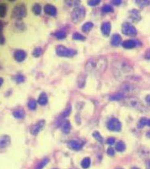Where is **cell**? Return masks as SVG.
<instances>
[{"instance_id":"23","label":"cell","mask_w":150,"mask_h":169,"mask_svg":"<svg viewBox=\"0 0 150 169\" xmlns=\"http://www.w3.org/2000/svg\"><path fill=\"white\" fill-rule=\"evenodd\" d=\"M146 169H150V160H147L146 161Z\"/></svg>"},{"instance_id":"20","label":"cell","mask_w":150,"mask_h":169,"mask_svg":"<svg viewBox=\"0 0 150 169\" xmlns=\"http://www.w3.org/2000/svg\"><path fill=\"white\" fill-rule=\"evenodd\" d=\"M115 141V139L113 137H110L107 140V144H109V145H113V144H114Z\"/></svg>"},{"instance_id":"14","label":"cell","mask_w":150,"mask_h":169,"mask_svg":"<svg viewBox=\"0 0 150 169\" xmlns=\"http://www.w3.org/2000/svg\"><path fill=\"white\" fill-rule=\"evenodd\" d=\"M48 158H44L43 160L41 161V162L39 163L36 167L35 169H42L44 166H46L48 162Z\"/></svg>"},{"instance_id":"26","label":"cell","mask_w":150,"mask_h":169,"mask_svg":"<svg viewBox=\"0 0 150 169\" xmlns=\"http://www.w3.org/2000/svg\"><path fill=\"white\" fill-rule=\"evenodd\" d=\"M122 169V168H117V169Z\"/></svg>"},{"instance_id":"13","label":"cell","mask_w":150,"mask_h":169,"mask_svg":"<svg viewBox=\"0 0 150 169\" xmlns=\"http://www.w3.org/2000/svg\"><path fill=\"white\" fill-rule=\"evenodd\" d=\"M116 150L119 151V152H123L124 150H125V144L123 141H119V142L117 143V144L116 145Z\"/></svg>"},{"instance_id":"4","label":"cell","mask_w":150,"mask_h":169,"mask_svg":"<svg viewBox=\"0 0 150 169\" xmlns=\"http://www.w3.org/2000/svg\"><path fill=\"white\" fill-rule=\"evenodd\" d=\"M123 32L125 35L130 36H135L137 33L136 28L129 23H125L123 25Z\"/></svg>"},{"instance_id":"25","label":"cell","mask_w":150,"mask_h":169,"mask_svg":"<svg viewBox=\"0 0 150 169\" xmlns=\"http://www.w3.org/2000/svg\"><path fill=\"white\" fill-rule=\"evenodd\" d=\"M131 169H139L138 168H137V167H132Z\"/></svg>"},{"instance_id":"7","label":"cell","mask_w":150,"mask_h":169,"mask_svg":"<svg viewBox=\"0 0 150 169\" xmlns=\"http://www.w3.org/2000/svg\"><path fill=\"white\" fill-rule=\"evenodd\" d=\"M10 143V138L7 135H3L0 139V147L5 148L9 145Z\"/></svg>"},{"instance_id":"21","label":"cell","mask_w":150,"mask_h":169,"mask_svg":"<svg viewBox=\"0 0 150 169\" xmlns=\"http://www.w3.org/2000/svg\"><path fill=\"white\" fill-rule=\"evenodd\" d=\"M144 58L146 59L150 60V49L146 51V53L144 54Z\"/></svg>"},{"instance_id":"11","label":"cell","mask_w":150,"mask_h":169,"mask_svg":"<svg viewBox=\"0 0 150 169\" xmlns=\"http://www.w3.org/2000/svg\"><path fill=\"white\" fill-rule=\"evenodd\" d=\"M43 125H44V124L41 122H40L39 124H37L33 126L31 128V134L34 135L37 134L40 131L41 128H42Z\"/></svg>"},{"instance_id":"18","label":"cell","mask_w":150,"mask_h":169,"mask_svg":"<svg viewBox=\"0 0 150 169\" xmlns=\"http://www.w3.org/2000/svg\"><path fill=\"white\" fill-rule=\"evenodd\" d=\"M107 154L110 156H114L115 154V151L114 150L113 148L110 147L107 149Z\"/></svg>"},{"instance_id":"17","label":"cell","mask_w":150,"mask_h":169,"mask_svg":"<svg viewBox=\"0 0 150 169\" xmlns=\"http://www.w3.org/2000/svg\"><path fill=\"white\" fill-rule=\"evenodd\" d=\"M70 130V125L69 123L66 122L65 124L64 125L63 127V130L64 132H65V134L69 133Z\"/></svg>"},{"instance_id":"8","label":"cell","mask_w":150,"mask_h":169,"mask_svg":"<svg viewBox=\"0 0 150 169\" xmlns=\"http://www.w3.org/2000/svg\"><path fill=\"white\" fill-rule=\"evenodd\" d=\"M145 126H150V119H148L147 118L143 117L141 118L139 122L138 123L137 127L138 128H142Z\"/></svg>"},{"instance_id":"6","label":"cell","mask_w":150,"mask_h":169,"mask_svg":"<svg viewBox=\"0 0 150 169\" xmlns=\"http://www.w3.org/2000/svg\"><path fill=\"white\" fill-rule=\"evenodd\" d=\"M68 145L72 150H78L81 149L82 145L78 141H71L68 142Z\"/></svg>"},{"instance_id":"16","label":"cell","mask_w":150,"mask_h":169,"mask_svg":"<svg viewBox=\"0 0 150 169\" xmlns=\"http://www.w3.org/2000/svg\"><path fill=\"white\" fill-rule=\"evenodd\" d=\"M93 136H94V138H95L97 141H98L99 142L102 143L103 141V138H102L101 135H100L98 132H94Z\"/></svg>"},{"instance_id":"15","label":"cell","mask_w":150,"mask_h":169,"mask_svg":"<svg viewBox=\"0 0 150 169\" xmlns=\"http://www.w3.org/2000/svg\"><path fill=\"white\" fill-rule=\"evenodd\" d=\"M136 3L139 5V6L143 8L144 7L147 6L150 4V1H137Z\"/></svg>"},{"instance_id":"1","label":"cell","mask_w":150,"mask_h":169,"mask_svg":"<svg viewBox=\"0 0 150 169\" xmlns=\"http://www.w3.org/2000/svg\"><path fill=\"white\" fill-rule=\"evenodd\" d=\"M112 68L114 75L119 79L128 78L133 73V67L127 60H116L113 62Z\"/></svg>"},{"instance_id":"2","label":"cell","mask_w":150,"mask_h":169,"mask_svg":"<svg viewBox=\"0 0 150 169\" xmlns=\"http://www.w3.org/2000/svg\"><path fill=\"white\" fill-rule=\"evenodd\" d=\"M91 62L94 63V65H92L90 63V69H88L87 71L92 72L94 71V73H101V72H103L106 67V60L105 59L103 58H94V59H91Z\"/></svg>"},{"instance_id":"5","label":"cell","mask_w":150,"mask_h":169,"mask_svg":"<svg viewBox=\"0 0 150 169\" xmlns=\"http://www.w3.org/2000/svg\"><path fill=\"white\" fill-rule=\"evenodd\" d=\"M121 124L117 119H112L110 121L108 124V128L111 131L119 132L121 129Z\"/></svg>"},{"instance_id":"27","label":"cell","mask_w":150,"mask_h":169,"mask_svg":"<svg viewBox=\"0 0 150 169\" xmlns=\"http://www.w3.org/2000/svg\"></svg>"},{"instance_id":"19","label":"cell","mask_w":150,"mask_h":169,"mask_svg":"<svg viewBox=\"0 0 150 169\" xmlns=\"http://www.w3.org/2000/svg\"><path fill=\"white\" fill-rule=\"evenodd\" d=\"M120 37L119 36H118V35H116L114 36V43L115 44H119V42H120Z\"/></svg>"},{"instance_id":"22","label":"cell","mask_w":150,"mask_h":169,"mask_svg":"<svg viewBox=\"0 0 150 169\" xmlns=\"http://www.w3.org/2000/svg\"><path fill=\"white\" fill-rule=\"evenodd\" d=\"M145 100H146V102L147 104V105L150 106V94L146 96V97L145 98Z\"/></svg>"},{"instance_id":"3","label":"cell","mask_w":150,"mask_h":169,"mask_svg":"<svg viewBox=\"0 0 150 169\" xmlns=\"http://www.w3.org/2000/svg\"><path fill=\"white\" fill-rule=\"evenodd\" d=\"M127 103L129 106L133 107L137 110H139L141 112H146L147 111V108L144 106L142 101L138 99L137 98L131 97L126 100Z\"/></svg>"},{"instance_id":"10","label":"cell","mask_w":150,"mask_h":169,"mask_svg":"<svg viewBox=\"0 0 150 169\" xmlns=\"http://www.w3.org/2000/svg\"><path fill=\"white\" fill-rule=\"evenodd\" d=\"M138 44L137 42V41H135V40H128L126 41L123 43V46L125 48L127 49H131V48H134L137 46V44Z\"/></svg>"},{"instance_id":"24","label":"cell","mask_w":150,"mask_h":169,"mask_svg":"<svg viewBox=\"0 0 150 169\" xmlns=\"http://www.w3.org/2000/svg\"><path fill=\"white\" fill-rule=\"evenodd\" d=\"M147 136H148V137H149V138H150V132H148L147 133Z\"/></svg>"},{"instance_id":"9","label":"cell","mask_w":150,"mask_h":169,"mask_svg":"<svg viewBox=\"0 0 150 169\" xmlns=\"http://www.w3.org/2000/svg\"><path fill=\"white\" fill-rule=\"evenodd\" d=\"M131 18L134 22H139L141 20V14L137 10H133L131 11Z\"/></svg>"},{"instance_id":"12","label":"cell","mask_w":150,"mask_h":169,"mask_svg":"<svg viewBox=\"0 0 150 169\" xmlns=\"http://www.w3.org/2000/svg\"><path fill=\"white\" fill-rule=\"evenodd\" d=\"M91 164V160L89 157H85L82 160L81 162V166L83 169H88Z\"/></svg>"}]
</instances>
